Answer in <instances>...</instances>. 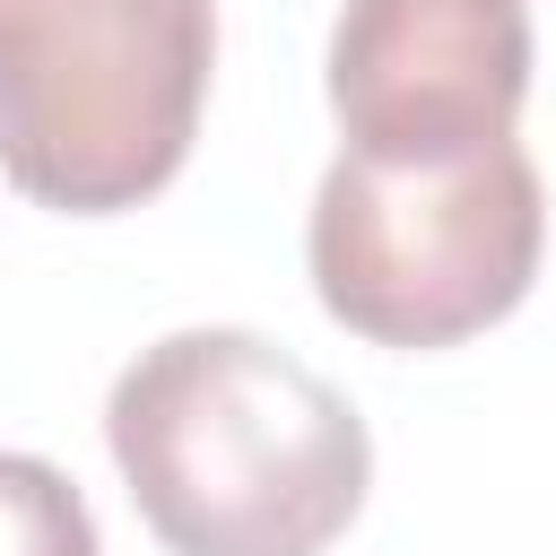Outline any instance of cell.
Segmentation results:
<instances>
[{"mask_svg": "<svg viewBox=\"0 0 556 556\" xmlns=\"http://www.w3.org/2000/svg\"><path fill=\"white\" fill-rule=\"evenodd\" d=\"M104 443L174 556H321L374 478L365 417L261 330H165L113 374Z\"/></svg>", "mask_w": 556, "mask_h": 556, "instance_id": "cell-1", "label": "cell"}, {"mask_svg": "<svg viewBox=\"0 0 556 556\" xmlns=\"http://www.w3.org/2000/svg\"><path fill=\"white\" fill-rule=\"evenodd\" d=\"M208 0H0V165L26 200L113 217L191 156Z\"/></svg>", "mask_w": 556, "mask_h": 556, "instance_id": "cell-2", "label": "cell"}, {"mask_svg": "<svg viewBox=\"0 0 556 556\" xmlns=\"http://www.w3.org/2000/svg\"><path fill=\"white\" fill-rule=\"evenodd\" d=\"M547 243V191L521 139L443 156V165H374L348 156L313 191V295L339 330L374 348H452L504 321Z\"/></svg>", "mask_w": 556, "mask_h": 556, "instance_id": "cell-3", "label": "cell"}, {"mask_svg": "<svg viewBox=\"0 0 556 556\" xmlns=\"http://www.w3.org/2000/svg\"><path fill=\"white\" fill-rule=\"evenodd\" d=\"M530 96V0H348L330 26V113L348 156L443 165L513 139Z\"/></svg>", "mask_w": 556, "mask_h": 556, "instance_id": "cell-4", "label": "cell"}, {"mask_svg": "<svg viewBox=\"0 0 556 556\" xmlns=\"http://www.w3.org/2000/svg\"><path fill=\"white\" fill-rule=\"evenodd\" d=\"M0 556H104L87 495L35 452H0Z\"/></svg>", "mask_w": 556, "mask_h": 556, "instance_id": "cell-5", "label": "cell"}]
</instances>
